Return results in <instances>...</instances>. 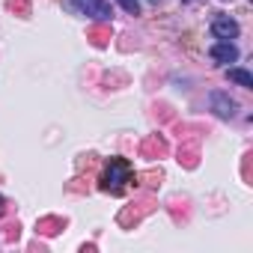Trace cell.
Masks as SVG:
<instances>
[{
    "instance_id": "1",
    "label": "cell",
    "mask_w": 253,
    "mask_h": 253,
    "mask_svg": "<svg viewBox=\"0 0 253 253\" xmlns=\"http://www.w3.org/2000/svg\"><path fill=\"white\" fill-rule=\"evenodd\" d=\"M131 179H134V170H131L128 161H125V158H110L104 173H101V188L110 191V194H122L125 185H128Z\"/></svg>"
},
{
    "instance_id": "2",
    "label": "cell",
    "mask_w": 253,
    "mask_h": 253,
    "mask_svg": "<svg viewBox=\"0 0 253 253\" xmlns=\"http://www.w3.org/2000/svg\"><path fill=\"white\" fill-rule=\"evenodd\" d=\"M72 3H75L78 12H84L89 18H98V21H110V15H113L107 0H72Z\"/></svg>"
},
{
    "instance_id": "3",
    "label": "cell",
    "mask_w": 253,
    "mask_h": 253,
    "mask_svg": "<svg viewBox=\"0 0 253 253\" xmlns=\"http://www.w3.org/2000/svg\"><path fill=\"white\" fill-rule=\"evenodd\" d=\"M211 33L226 42V39H235V36H238V24H235L229 15H217V18L211 21Z\"/></svg>"
},
{
    "instance_id": "4",
    "label": "cell",
    "mask_w": 253,
    "mask_h": 253,
    "mask_svg": "<svg viewBox=\"0 0 253 253\" xmlns=\"http://www.w3.org/2000/svg\"><path fill=\"white\" fill-rule=\"evenodd\" d=\"M209 101H211V110H214L220 119H232V116H235V101H232L226 92H211Z\"/></svg>"
},
{
    "instance_id": "5",
    "label": "cell",
    "mask_w": 253,
    "mask_h": 253,
    "mask_svg": "<svg viewBox=\"0 0 253 253\" xmlns=\"http://www.w3.org/2000/svg\"><path fill=\"white\" fill-rule=\"evenodd\" d=\"M209 54H211V60H214V63H235V60H238V48H235L229 39H226V42L220 39L217 45H211V51H209Z\"/></svg>"
},
{
    "instance_id": "6",
    "label": "cell",
    "mask_w": 253,
    "mask_h": 253,
    "mask_svg": "<svg viewBox=\"0 0 253 253\" xmlns=\"http://www.w3.org/2000/svg\"><path fill=\"white\" fill-rule=\"evenodd\" d=\"M226 78L232 81V84H238V86H244V89H253V75L247 72V69H226Z\"/></svg>"
},
{
    "instance_id": "7",
    "label": "cell",
    "mask_w": 253,
    "mask_h": 253,
    "mask_svg": "<svg viewBox=\"0 0 253 253\" xmlns=\"http://www.w3.org/2000/svg\"><path fill=\"white\" fill-rule=\"evenodd\" d=\"M116 3L128 12V15H140V0H116Z\"/></svg>"
},
{
    "instance_id": "8",
    "label": "cell",
    "mask_w": 253,
    "mask_h": 253,
    "mask_svg": "<svg viewBox=\"0 0 253 253\" xmlns=\"http://www.w3.org/2000/svg\"><path fill=\"white\" fill-rule=\"evenodd\" d=\"M6 211V203H3V197H0V214H3Z\"/></svg>"
}]
</instances>
